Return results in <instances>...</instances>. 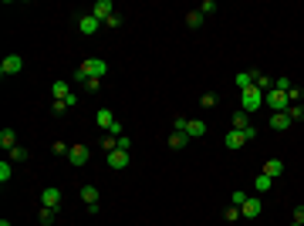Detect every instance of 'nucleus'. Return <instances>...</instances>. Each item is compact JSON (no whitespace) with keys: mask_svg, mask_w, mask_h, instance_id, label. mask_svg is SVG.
Wrapping results in <instances>:
<instances>
[{"mask_svg":"<svg viewBox=\"0 0 304 226\" xmlns=\"http://www.w3.org/2000/svg\"><path fill=\"white\" fill-rule=\"evenodd\" d=\"M88 14H92V17H98L101 24H105V20L115 14V3H112V0H98V3L92 7V10H88Z\"/></svg>","mask_w":304,"mask_h":226,"instance_id":"423d86ee","label":"nucleus"},{"mask_svg":"<svg viewBox=\"0 0 304 226\" xmlns=\"http://www.w3.org/2000/svg\"><path fill=\"white\" fill-rule=\"evenodd\" d=\"M200 105H203V108H213V105H216V94H203Z\"/></svg>","mask_w":304,"mask_h":226,"instance_id":"c9c22d12","label":"nucleus"},{"mask_svg":"<svg viewBox=\"0 0 304 226\" xmlns=\"http://www.w3.org/2000/svg\"><path fill=\"white\" fill-rule=\"evenodd\" d=\"M264 105L270 108V115L274 112H287V91H277V88H270V91H264Z\"/></svg>","mask_w":304,"mask_h":226,"instance_id":"7ed1b4c3","label":"nucleus"},{"mask_svg":"<svg viewBox=\"0 0 304 226\" xmlns=\"http://www.w3.org/2000/svg\"><path fill=\"white\" fill-rule=\"evenodd\" d=\"M287 115H291V122H301L304 118V105H287Z\"/></svg>","mask_w":304,"mask_h":226,"instance_id":"393cba45","label":"nucleus"},{"mask_svg":"<svg viewBox=\"0 0 304 226\" xmlns=\"http://www.w3.org/2000/svg\"><path fill=\"white\" fill-rule=\"evenodd\" d=\"M230 122H233V129H237V132H244V129H250V115L244 112V108H237V112L230 115Z\"/></svg>","mask_w":304,"mask_h":226,"instance_id":"4468645a","label":"nucleus"},{"mask_svg":"<svg viewBox=\"0 0 304 226\" xmlns=\"http://www.w3.org/2000/svg\"><path fill=\"white\" fill-rule=\"evenodd\" d=\"M10 159H14V162H24V159H27V149H10Z\"/></svg>","mask_w":304,"mask_h":226,"instance_id":"2f4dec72","label":"nucleus"},{"mask_svg":"<svg viewBox=\"0 0 304 226\" xmlns=\"http://www.w3.org/2000/svg\"><path fill=\"white\" fill-rule=\"evenodd\" d=\"M274 88H277V91H291V81H287V78H277Z\"/></svg>","mask_w":304,"mask_h":226,"instance_id":"f704fd0d","label":"nucleus"},{"mask_svg":"<svg viewBox=\"0 0 304 226\" xmlns=\"http://www.w3.org/2000/svg\"><path fill=\"white\" fill-rule=\"evenodd\" d=\"M186 122L190 118H172V132H186Z\"/></svg>","mask_w":304,"mask_h":226,"instance_id":"473e14b6","label":"nucleus"},{"mask_svg":"<svg viewBox=\"0 0 304 226\" xmlns=\"http://www.w3.org/2000/svg\"><path fill=\"white\" fill-rule=\"evenodd\" d=\"M294 226H304V206L294 209Z\"/></svg>","mask_w":304,"mask_h":226,"instance_id":"e433bc0d","label":"nucleus"},{"mask_svg":"<svg viewBox=\"0 0 304 226\" xmlns=\"http://www.w3.org/2000/svg\"><path fill=\"white\" fill-rule=\"evenodd\" d=\"M85 88H88V91H98V88H101V78H88Z\"/></svg>","mask_w":304,"mask_h":226,"instance_id":"72a5a7b5","label":"nucleus"},{"mask_svg":"<svg viewBox=\"0 0 304 226\" xmlns=\"http://www.w3.org/2000/svg\"><path fill=\"white\" fill-rule=\"evenodd\" d=\"M20 68H24V57L20 54H7L3 61H0V75H20Z\"/></svg>","mask_w":304,"mask_h":226,"instance_id":"20e7f679","label":"nucleus"},{"mask_svg":"<svg viewBox=\"0 0 304 226\" xmlns=\"http://www.w3.org/2000/svg\"><path fill=\"white\" fill-rule=\"evenodd\" d=\"M190 145V135L186 132H172L169 135V149H186Z\"/></svg>","mask_w":304,"mask_h":226,"instance_id":"6ab92c4d","label":"nucleus"},{"mask_svg":"<svg viewBox=\"0 0 304 226\" xmlns=\"http://www.w3.org/2000/svg\"><path fill=\"white\" fill-rule=\"evenodd\" d=\"M186 24H190V27H200V24H203V14H200V10H190V14H186Z\"/></svg>","mask_w":304,"mask_h":226,"instance_id":"c85d7f7f","label":"nucleus"},{"mask_svg":"<svg viewBox=\"0 0 304 226\" xmlns=\"http://www.w3.org/2000/svg\"><path fill=\"white\" fill-rule=\"evenodd\" d=\"M247 199H250V196H247V192H244V189H237V192L230 196V203H233V206H244Z\"/></svg>","mask_w":304,"mask_h":226,"instance_id":"cd10ccee","label":"nucleus"},{"mask_svg":"<svg viewBox=\"0 0 304 226\" xmlns=\"http://www.w3.org/2000/svg\"><path fill=\"white\" fill-rule=\"evenodd\" d=\"M240 213H244L247 220H257V216L264 213V203H260V199H247V203L240 206Z\"/></svg>","mask_w":304,"mask_h":226,"instance_id":"9b49d317","label":"nucleus"},{"mask_svg":"<svg viewBox=\"0 0 304 226\" xmlns=\"http://www.w3.org/2000/svg\"><path fill=\"white\" fill-rule=\"evenodd\" d=\"M98 27H101V20H98V17H92V14L78 17V31H81V34H95Z\"/></svg>","mask_w":304,"mask_h":226,"instance_id":"1a4fd4ad","label":"nucleus"},{"mask_svg":"<svg viewBox=\"0 0 304 226\" xmlns=\"http://www.w3.org/2000/svg\"><path fill=\"white\" fill-rule=\"evenodd\" d=\"M118 24H122V17H118V14H112V17L105 20V27H118Z\"/></svg>","mask_w":304,"mask_h":226,"instance_id":"58836bf2","label":"nucleus"},{"mask_svg":"<svg viewBox=\"0 0 304 226\" xmlns=\"http://www.w3.org/2000/svg\"><path fill=\"white\" fill-rule=\"evenodd\" d=\"M51 112L61 115V112H68V105H64V101H54V105H51Z\"/></svg>","mask_w":304,"mask_h":226,"instance_id":"4c0bfd02","label":"nucleus"},{"mask_svg":"<svg viewBox=\"0 0 304 226\" xmlns=\"http://www.w3.org/2000/svg\"><path fill=\"white\" fill-rule=\"evenodd\" d=\"M0 226H14V223H10V220H0Z\"/></svg>","mask_w":304,"mask_h":226,"instance_id":"ea45409f","label":"nucleus"},{"mask_svg":"<svg viewBox=\"0 0 304 226\" xmlns=\"http://www.w3.org/2000/svg\"><path fill=\"white\" fill-rule=\"evenodd\" d=\"M253 85H257L260 91H270V88H274V81H270V78H267V75H260V71L253 75Z\"/></svg>","mask_w":304,"mask_h":226,"instance_id":"b1692460","label":"nucleus"},{"mask_svg":"<svg viewBox=\"0 0 304 226\" xmlns=\"http://www.w3.org/2000/svg\"><path fill=\"white\" fill-rule=\"evenodd\" d=\"M51 152H54V155H64V159H68L71 145H64V142H54V145H51Z\"/></svg>","mask_w":304,"mask_h":226,"instance_id":"7c9ffc66","label":"nucleus"},{"mask_svg":"<svg viewBox=\"0 0 304 226\" xmlns=\"http://www.w3.org/2000/svg\"><path fill=\"white\" fill-rule=\"evenodd\" d=\"M0 149H17V132L14 129H0Z\"/></svg>","mask_w":304,"mask_h":226,"instance_id":"ddd939ff","label":"nucleus"},{"mask_svg":"<svg viewBox=\"0 0 304 226\" xmlns=\"http://www.w3.org/2000/svg\"><path fill=\"white\" fill-rule=\"evenodd\" d=\"M68 162H71V166H85V162H88V145H71Z\"/></svg>","mask_w":304,"mask_h":226,"instance_id":"9d476101","label":"nucleus"},{"mask_svg":"<svg viewBox=\"0 0 304 226\" xmlns=\"http://www.w3.org/2000/svg\"><path fill=\"white\" fill-rule=\"evenodd\" d=\"M95 122L101 125V129H112V125L118 122V118L112 115V108H98V112H95Z\"/></svg>","mask_w":304,"mask_h":226,"instance_id":"dca6fc26","label":"nucleus"},{"mask_svg":"<svg viewBox=\"0 0 304 226\" xmlns=\"http://www.w3.org/2000/svg\"><path fill=\"white\" fill-rule=\"evenodd\" d=\"M105 71H108V64L101 61V57H88V61H81V68L75 71L78 81H88V78H105Z\"/></svg>","mask_w":304,"mask_h":226,"instance_id":"f257e3e1","label":"nucleus"},{"mask_svg":"<svg viewBox=\"0 0 304 226\" xmlns=\"http://www.w3.org/2000/svg\"><path fill=\"white\" fill-rule=\"evenodd\" d=\"M186 135H190V138H203V135H206V122L190 118V122H186Z\"/></svg>","mask_w":304,"mask_h":226,"instance_id":"f8f14e48","label":"nucleus"},{"mask_svg":"<svg viewBox=\"0 0 304 226\" xmlns=\"http://www.w3.org/2000/svg\"><path fill=\"white\" fill-rule=\"evenodd\" d=\"M41 206H48V209H61V189L48 186L44 192H41Z\"/></svg>","mask_w":304,"mask_h":226,"instance_id":"0eeeda50","label":"nucleus"},{"mask_svg":"<svg viewBox=\"0 0 304 226\" xmlns=\"http://www.w3.org/2000/svg\"><path fill=\"white\" fill-rule=\"evenodd\" d=\"M38 220H41V223H44V226H51V223H54V220H57V209H48V206H41Z\"/></svg>","mask_w":304,"mask_h":226,"instance_id":"5701e85b","label":"nucleus"},{"mask_svg":"<svg viewBox=\"0 0 304 226\" xmlns=\"http://www.w3.org/2000/svg\"><path fill=\"white\" fill-rule=\"evenodd\" d=\"M200 14H203V17L216 14V0H203V3H200Z\"/></svg>","mask_w":304,"mask_h":226,"instance_id":"a878e982","label":"nucleus"},{"mask_svg":"<svg viewBox=\"0 0 304 226\" xmlns=\"http://www.w3.org/2000/svg\"><path fill=\"white\" fill-rule=\"evenodd\" d=\"M270 186H274V179H270V176H264V172L253 179V189H257V192H270Z\"/></svg>","mask_w":304,"mask_h":226,"instance_id":"4be33fe9","label":"nucleus"},{"mask_svg":"<svg viewBox=\"0 0 304 226\" xmlns=\"http://www.w3.org/2000/svg\"><path fill=\"white\" fill-rule=\"evenodd\" d=\"M81 199H85V206H98V189L95 186H81Z\"/></svg>","mask_w":304,"mask_h":226,"instance_id":"aec40b11","label":"nucleus"},{"mask_svg":"<svg viewBox=\"0 0 304 226\" xmlns=\"http://www.w3.org/2000/svg\"><path fill=\"white\" fill-rule=\"evenodd\" d=\"M129 152H122V149H115V152H108V169L112 172H122V169H129Z\"/></svg>","mask_w":304,"mask_h":226,"instance_id":"39448f33","label":"nucleus"},{"mask_svg":"<svg viewBox=\"0 0 304 226\" xmlns=\"http://www.w3.org/2000/svg\"><path fill=\"white\" fill-rule=\"evenodd\" d=\"M244 145H247V135L237 132V129H230L227 132V149H244Z\"/></svg>","mask_w":304,"mask_h":226,"instance_id":"2eb2a0df","label":"nucleus"},{"mask_svg":"<svg viewBox=\"0 0 304 226\" xmlns=\"http://www.w3.org/2000/svg\"><path fill=\"white\" fill-rule=\"evenodd\" d=\"M223 216H227L230 223H233V220H240V216H244V213H240V206H233V203H230V206L223 209Z\"/></svg>","mask_w":304,"mask_h":226,"instance_id":"bb28decb","label":"nucleus"},{"mask_svg":"<svg viewBox=\"0 0 304 226\" xmlns=\"http://www.w3.org/2000/svg\"><path fill=\"white\" fill-rule=\"evenodd\" d=\"M10 176H14L10 162H0V182H10Z\"/></svg>","mask_w":304,"mask_h":226,"instance_id":"c756f323","label":"nucleus"},{"mask_svg":"<svg viewBox=\"0 0 304 226\" xmlns=\"http://www.w3.org/2000/svg\"><path fill=\"white\" fill-rule=\"evenodd\" d=\"M240 108L247 115H253L257 108H264V91H260L257 85H250L247 91H240Z\"/></svg>","mask_w":304,"mask_h":226,"instance_id":"f03ea898","label":"nucleus"},{"mask_svg":"<svg viewBox=\"0 0 304 226\" xmlns=\"http://www.w3.org/2000/svg\"><path fill=\"white\" fill-rule=\"evenodd\" d=\"M281 172H284V162H281V159H267V162H264V176L277 179Z\"/></svg>","mask_w":304,"mask_h":226,"instance_id":"f3484780","label":"nucleus"},{"mask_svg":"<svg viewBox=\"0 0 304 226\" xmlns=\"http://www.w3.org/2000/svg\"><path fill=\"white\" fill-rule=\"evenodd\" d=\"M51 94H54V101H64V98L71 94V88H68V81H54V85H51Z\"/></svg>","mask_w":304,"mask_h":226,"instance_id":"a211bd4d","label":"nucleus"},{"mask_svg":"<svg viewBox=\"0 0 304 226\" xmlns=\"http://www.w3.org/2000/svg\"><path fill=\"white\" fill-rule=\"evenodd\" d=\"M253 75H257V71H240V75L233 78V81H237V88H240V91H247L250 85H253Z\"/></svg>","mask_w":304,"mask_h":226,"instance_id":"412c9836","label":"nucleus"},{"mask_svg":"<svg viewBox=\"0 0 304 226\" xmlns=\"http://www.w3.org/2000/svg\"><path fill=\"white\" fill-rule=\"evenodd\" d=\"M267 125H270L274 132H284V129H291V115L287 112H274L270 118H267Z\"/></svg>","mask_w":304,"mask_h":226,"instance_id":"6e6552de","label":"nucleus"}]
</instances>
